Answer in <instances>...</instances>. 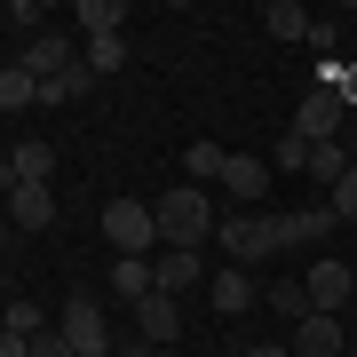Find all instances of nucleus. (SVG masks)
I'll return each mask as SVG.
<instances>
[{
	"label": "nucleus",
	"instance_id": "nucleus-3",
	"mask_svg": "<svg viewBox=\"0 0 357 357\" xmlns=\"http://www.w3.org/2000/svg\"><path fill=\"white\" fill-rule=\"evenodd\" d=\"M103 238H112V255H159V215L143 199H112L103 206Z\"/></svg>",
	"mask_w": 357,
	"mask_h": 357
},
{
	"label": "nucleus",
	"instance_id": "nucleus-5",
	"mask_svg": "<svg viewBox=\"0 0 357 357\" xmlns=\"http://www.w3.org/2000/svg\"><path fill=\"white\" fill-rule=\"evenodd\" d=\"M0 215H8V230H48L56 222V183H0Z\"/></svg>",
	"mask_w": 357,
	"mask_h": 357
},
{
	"label": "nucleus",
	"instance_id": "nucleus-35",
	"mask_svg": "<svg viewBox=\"0 0 357 357\" xmlns=\"http://www.w3.org/2000/svg\"><path fill=\"white\" fill-rule=\"evenodd\" d=\"M0 246H8V215H0Z\"/></svg>",
	"mask_w": 357,
	"mask_h": 357
},
{
	"label": "nucleus",
	"instance_id": "nucleus-36",
	"mask_svg": "<svg viewBox=\"0 0 357 357\" xmlns=\"http://www.w3.org/2000/svg\"><path fill=\"white\" fill-rule=\"evenodd\" d=\"M222 357H246V349H222Z\"/></svg>",
	"mask_w": 357,
	"mask_h": 357
},
{
	"label": "nucleus",
	"instance_id": "nucleus-4",
	"mask_svg": "<svg viewBox=\"0 0 357 357\" xmlns=\"http://www.w3.org/2000/svg\"><path fill=\"white\" fill-rule=\"evenodd\" d=\"M56 333L72 342V357H112L119 342H112V318H103V302H64V318H56Z\"/></svg>",
	"mask_w": 357,
	"mask_h": 357
},
{
	"label": "nucleus",
	"instance_id": "nucleus-9",
	"mask_svg": "<svg viewBox=\"0 0 357 357\" xmlns=\"http://www.w3.org/2000/svg\"><path fill=\"white\" fill-rule=\"evenodd\" d=\"M222 206H255L262 191H270V159H255V151H230V167H222Z\"/></svg>",
	"mask_w": 357,
	"mask_h": 357
},
{
	"label": "nucleus",
	"instance_id": "nucleus-18",
	"mask_svg": "<svg viewBox=\"0 0 357 357\" xmlns=\"http://www.w3.org/2000/svg\"><path fill=\"white\" fill-rule=\"evenodd\" d=\"M349 167H357V159H349V143H310V167H302V175L318 183V191H333Z\"/></svg>",
	"mask_w": 357,
	"mask_h": 357
},
{
	"label": "nucleus",
	"instance_id": "nucleus-14",
	"mask_svg": "<svg viewBox=\"0 0 357 357\" xmlns=\"http://www.w3.org/2000/svg\"><path fill=\"white\" fill-rule=\"evenodd\" d=\"M270 222H278V255H286V246H318V238H333V230H342L326 199H318V206H302V215H270Z\"/></svg>",
	"mask_w": 357,
	"mask_h": 357
},
{
	"label": "nucleus",
	"instance_id": "nucleus-23",
	"mask_svg": "<svg viewBox=\"0 0 357 357\" xmlns=\"http://www.w3.org/2000/svg\"><path fill=\"white\" fill-rule=\"evenodd\" d=\"M262 302L278 310V318H294V326L310 318V286H302V278H278V286H262Z\"/></svg>",
	"mask_w": 357,
	"mask_h": 357
},
{
	"label": "nucleus",
	"instance_id": "nucleus-17",
	"mask_svg": "<svg viewBox=\"0 0 357 357\" xmlns=\"http://www.w3.org/2000/svg\"><path fill=\"white\" fill-rule=\"evenodd\" d=\"M222 167H230V151H222V143H183V175H191L199 183V191H215V183H222Z\"/></svg>",
	"mask_w": 357,
	"mask_h": 357
},
{
	"label": "nucleus",
	"instance_id": "nucleus-33",
	"mask_svg": "<svg viewBox=\"0 0 357 357\" xmlns=\"http://www.w3.org/2000/svg\"><path fill=\"white\" fill-rule=\"evenodd\" d=\"M246 357H294V349L286 342H262V349H246Z\"/></svg>",
	"mask_w": 357,
	"mask_h": 357
},
{
	"label": "nucleus",
	"instance_id": "nucleus-7",
	"mask_svg": "<svg viewBox=\"0 0 357 357\" xmlns=\"http://www.w3.org/2000/svg\"><path fill=\"white\" fill-rule=\"evenodd\" d=\"M302 286H310V310H333V318H342L349 294H357V270H349V262H333V255H318V262L302 270Z\"/></svg>",
	"mask_w": 357,
	"mask_h": 357
},
{
	"label": "nucleus",
	"instance_id": "nucleus-26",
	"mask_svg": "<svg viewBox=\"0 0 357 357\" xmlns=\"http://www.w3.org/2000/svg\"><path fill=\"white\" fill-rule=\"evenodd\" d=\"M326 206H333V222H357V167L333 183V191H326Z\"/></svg>",
	"mask_w": 357,
	"mask_h": 357
},
{
	"label": "nucleus",
	"instance_id": "nucleus-13",
	"mask_svg": "<svg viewBox=\"0 0 357 357\" xmlns=\"http://www.w3.org/2000/svg\"><path fill=\"white\" fill-rule=\"evenodd\" d=\"M206 302H215V318H238V310H255V302H262V286L246 278L238 262H222L215 278H206Z\"/></svg>",
	"mask_w": 357,
	"mask_h": 357
},
{
	"label": "nucleus",
	"instance_id": "nucleus-19",
	"mask_svg": "<svg viewBox=\"0 0 357 357\" xmlns=\"http://www.w3.org/2000/svg\"><path fill=\"white\" fill-rule=\"evenodd\" d=\"M79 64H88L96 79H112L119 64H128V32H103V40H88V48H79Z\"/></svg>",
	"mask_w": 357,
	"mask_h": 357
},
{
	"label": "nucleus",
	"instance_id": "nucleus-32",
	"mask_svg": "<svg viewBox=\"0 0 357 357\" xmlns=\"http://www.w3.org/2000/svg\"><path fill=\"white\" fill-rule=\"evenodd\" d=\"M0 357H32V342H16V333H0Z\"/></svg>",
	"mask_w": 357,
	"mask_h": 357
},
{
	"label": "nucleus",
	"instance_id": "nucleus-29",
	"mask_svg": "<svg viewBox=\"0 0 357 357\" xmlns=\"http://www.w3.org/2000/svg\"><path fill=\"white\" fill-rule=\"evenodd\" d=\"M310 48H318V64H326V72H333V56H342V40H333V32H326V24H310Z\"/></svg>",
	"mask_w": 357,
	"mask_h": 357
},
{
	"label": "nucleus",
	"instance_id": "nucleus-15",
	"mask_svg": "<svg viewBox=\"0 0 357 357\" xmlns=\"http://www.w3.org/2000/svg\"><path fill=\"white\" fill-rule=\"evenodd\" d=\"M112 294H119V302H143V294H159L151 255H112Z\"/></svg>",
	"mask_w": 357,
	"mask_h": 357
},
{
	"label": "nucleus",
	"instance_id": "nucleus-22",
	"mask_svg": "<svg viewBox=\"0 0 357 357\" xmlns=\"http://www.w3.org/2000/svg\"><path fill=\"white\" fill-rule=\"evenodd\" d=\"M262 24L278 32V40H310V8H302V0H270V8H262Z\"/></svg>",
	"mask_w": 357,
	"mask_h": 357
},
{
	"label": "nucleus",
	"instance_id": "nucleus-24",
	"mask_svg": "<svg viewBox=\"0 0 357 357\" xmlns=\"http://www.w3.org/2000/svg\"><path fill=\"white\" fill-rule=\"evenodd\" d=\"M0 333H16V342H32V333H48V326H40V302H24V294H16V302L0 310Z\"/></svg>",
	"mask_w": 357,
	"mask_h": 357
},
{
	"label": "nucleus",
	"instance_id": "nucleus-6",
	"mask_svg": "<svg viewBox=\"0 0 357 357\" xmlns=\"http://www.w3.org/2000/svg\"><path fill=\"white\" fill-rule=\"evenodd\" d=\"M349 128V112H342V96H326V88H310L302 103H294V135L302 143H342Z\"/></svg>",
	"mask_w": 357,
	"mask_h": 357
},
{
	"label": "nucleus",
	"instance_id": "nucleus-28",
	"mask_svg": "<svg viewBox=\"0 0 357 357\" xmlns=\"http://www.w3.org/2000/svg\"><path fill=\"white\" fill-rule=\"evenodd\" d=\"M270 167H286V175H302V167H310V143H302V135H286V143H278V159H270Z\"/></svg>",
	"mask_w": 357,
	"mask_h": 357
},
{
	"label": "nucleus",
	"instance_id": "nucleus-12",
	"mask_svg": "<svg viewBox=\"0 0 357 357\" xmlns=\"http://www.w3.org/2000/svg\"><path fill=\"white\" fill-rule=\"evenodd\" d=\"M135 333H143V342H159V349H175V342H183L175 294H143V302H135Z\"/></svg>",
	"mask_w": 357,
	"mask_h": 357
},
{
	"label": "nucleus",
	"instance_id": "nucleus-34",
	"mask_svg": "<svg viewBox=\"0 0 357 357\" xmlns=\"http://www.w3.org/2000/svg\"><path fill=\"white\" fill-rule=\"evenodd\" d=\"M342 143H349V151H357V112H349V128H342Z\"/></svg>",
	"mask_w": 357,
	"mask_h": 357
},
{
	"label": "nucleus",
	"instance_id": "nucleus-10",
	"mask_svg": "<svg viewBox=\"0 0 357 357\" xmlns=\"http://www.w3.org/2000/svg\"><path fill=\"white\" fill-rule=\"evenodd\" d=\"M16 64H24L40 88H48V79H64V72L79 64V48H72L64 32H40V40H24V56H16Z\"/></svg>",
	"mask_w": 357,
	"mask_h": 357
},
{
	"label": "nucleus",
	"instance_id": "nucleus-20",
	"mask_svg": "<svg viewBox=\"0 0 357 357\" xmlns=\"http://www.w3.org/2000/svg\"><path fill=\"white\" fill-rule=\"evenodd\" d=\"M40 103V79L24 64H0V112H32Z\"/></svg>",
	"mask_w": 357,
	"mask_h": 357
},
{
	"label": "nucleus",
	"instance_id": "nucleus-25",
	"mask_svg": "<svg viewBox=\"0 0 357 357\" xmlns=\"http://www.w3.org/2000/svg\"><path fill=\"white\" fill-rule=\"evenodd\" d=\"M88 88H96V72H88V64H72L64 79H48V88H40V103H79Z\"/></svg>",
	"mask_w": 357,
	"mask_h": 357
},
{
	"label": "nucleus",
	"instance_id": "nucleus-37",
	"mask_svg": "<svg viewBox=\"0 0 357 357\" xmlns=\"http://www.w3.org/2000/svg\"><path fill=\"white\" fill-rule=\"evenodd\" d=\"M342 357H357V349H342Z\"/></svg>",
	"mask_w": 357,
	"mask_h": 357
},
{
	"label": "nucleus",
	"instance_id": "nucleus-30",
	"mask_svg": "<svg viewBox=\"0 0 357 357\" xmlns=\"http://www.w3.org/2000/svg\"><path fill=\"white\" fill-rule=\"evenodd\" d=\"M32 357H72V342H64V333L48 326V333H32Z\"/></svg>",
	"mask_w": 357,
	"mask_h": 357
},
{
	"label": "nucleus",
	"instance_id": "nucleus-16",
	"mask_svg": "<svg viewBox=\"0 0 357 357\" xmlns=\"http://www.w3.org/2000/svg\"><path fill=\"white\" fill-rule=\"evenodd\" d=\"M48 175H56V151H48V143H16L8 167H0V183H48Z\"/></svg>",
	"mask_w": 357,
	"mask_h": 357
},
{
	"label": "nucleus",
	"instance_id": "nucleus-21",
	"mask_svg": "<svg viewBox=\"0 0 357 357\" xmlns=\"http://www.w3.org/2000/svg\"><path fill=\"white\" fill-rule=\"evenodd\" d=\"M79 24H88V40L128 32V0H79Z\"/></svg>",
	"mask_w": 357,
	"mask_h": 357
},
{
	"label": "nucleus",
	"instance_id": "nucleus-1",
	"mask_svg": "<svg viewBox=\"0 0 357 357\" xmlns=\"http://www.w3.org/2000/svg\"><path fill=\"white\" fill-rule=\"evenodd\" d=\"M151 215H159V246H206L222 230V206H215V191H199V183H175Z\"/></svg>",
	"mask_w": 357,
	"mask_h": 357
},
{
	"label": "nucleus",
	"instance_id": "nucleus-8",
	"mask_svg": "<svg viewBox=\"0 0 357 357\" xmlns=\"http://www.w3.org/2000/svg\"><path fill=\"white\" fill-rule=\"evenodd\" d=\"M151 278H159V294H183V286H206L215 270H206V246H159Z\"/></svg>",
	"mask_w": 357,
	"mask_h": 357
},
{
	"label": "nucleus",
	"instance_id": "nucleus-31",
	"mask_svg": "<svg viewBox=\"0 0 357 357\" xmlns=\"http://www.w3.org/2000/svg\"><path fill=\"white\" fill-rule=\"evenodd\" d=\"M112 357H167V349H159V342H143V333H135V342H119Z\"/></svg>",
	"mask_w": 357,
	"mask_h": 357
},
{
	"label": "nucleus",
	"instance_id": "nucleus-11",
	"mask_svg": "<svg viewBox=\"0 0 357 357\" xmlns=\"http://www.w3.org/2000/svg\"><path fill=\"white\" fill-rule=\"evenodd\" d=\"M294 357H342L349 349V333H342V318H333V310H310L302 326H294V342H286Z\"/></svg>",
	"mask_w": 357,
	"mask_h": 357
},
{
	"label": "nucleus",
	"instance_id": "nucleus-27",
	"mask_svg": "<svg viewBox=\"0 0 357 357\" xmlns=\"http://www.w3.org/2000/svg\"><path fill=\"white\" fill-rule=\"evenodd\" d=\"M318 88H326V96H342V112H357V64H333Z\"/></svg>",
	"mask_w": 357,
	"mask_h": 357
},
{
	"label": "nucleus",
	"instance_id": "nucleus-2",
	"mask_svg": "<svg viewBox=\"0 0 357 357\" xmlns=\"http://www.w3.org/2000/svg\"><path fill=\"white\" fill-rule=\"evenodd\" d=\"M215 246H222V262L255 270V262H270V255H278V222H270V215H222Z\"/></svg>",
	"mask_w": 357,
	"mask_h": 357
}]
</instances>
